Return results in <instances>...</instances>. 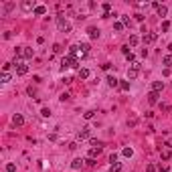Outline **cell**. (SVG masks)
I'll return each instance as SVG.
<instances>
[{
	"label": "cell",
	"mask_w": 172,
	"mask_h": 172,
	"mask_svg": "<svg viewBox=\"0 0 172 172\" xmlns=\"http://www.w3.org/2000/svg\"><path fill=\"white\" fill-rule=\"evenodd\" d=\"M77 75H79V79H87L89 77V69H79Z\"/></svg>",
	"instance_id": "19"
},
{
	"label": "cell",
	"mask_w": 172,
	"mask_h": 172,
	"mask_svg": "<svg viewBox=\"0 0 172 172\" xmlns=\"http://www.w3.org/2000/svg\"><path fill=\"white\" fill-rule=\"evenodd\" d=\"M110 162L116 164V162H118V154H112V156H110Z\"/></svg>",
	"instance_id": "40"
},
{
	"label": "cell",
	"mask_w": 172,
	"mask_h": 172,
	"mask_svg": "<svg viewBox=\"0 0 172 172\" xmlns=\"http://www.w3.org/2000/svg\"><path fill=\"white\" fill-rule=\"evenodd\" d=\"M107 85H110V87H120V79L118 77H114V75H107Z\"/></svg>",
	"instance_id": "8"
},
{
	"label": "cell",
	"mask_w": 172,
	"mask_h": 172,
	"mask_svg": "<svg viewBox=\"0 0 172 172\" xmlns=\"http://www.w3.org/2000/svg\"><path fill=\"white\" fill-rule=\"evenodd\" d=\"M91 148H103V142H99V140H91Z\"/></svg>",
	"instance_id": "30"
},
{
	"label": "cell",
	"mask_w": 172,
	"mask_h": 172,
	"mask_svg": "<svg viewBox=\"0 0 172 172\" xmlns=\"http://www.w3.org/2000/svg\"><path fill=\"white\" fill-rule=\"evenodd\" d=\"M43 116H45V118H49L51 116V112H49V107H43V112H41Z\"/></svg>",
	"instance_id": "37"
},
{
	"label": "cell",
	"mask_w": 172,
	"mask_h": 172,
	"mask_svg": "<svg viewBox=\"0 0 172 172\" xmlns=\"http://www.w3.org/2000/svg\"><path fill=\"white\" fill-rule=\"evenodd\" d=\"M29 73V65H25V63H16V75H27Z\"/></svg>",
	"instance_id": "5"
},
{
	"label": "cell",
	"mask_w": 172,
	"mask_h": 172,
	"mask_svg": "<svg viewBox=\"0 0 172 172\" xmlns=\"http://www.w3.org/2000/svg\"><path fill=\"white\" fill-rule=\"evenodd\" d=\"M45 12H47V8H45V6H37V8H35V14H37V16H43Z\"/></svg>",
	"instance_id": "22"
},
{
	"label": "cell",
	"mask_w": 172,
	"mask_h": 172,
	"mask_svg": "<svg viewBox=\"0 0 172 172\" xmlns=\"http://www.w3.org/2000/svg\"><path fill=\"white\" fill-rule=\"evenodd\" d=\"M122 53H124V55L128 57V55H130L132 51H130V47H128V45H124V47H122Z\"/></svg>",
	"instance_id": "35"
},
{
	"label": "cell",
	"mask_w": 172,
	"mask_h": 172,
	"mask_svg": "<svg viewBox=\"0 0 172 172\" xmlns=\"http://www.w3.org/2000/svg\"><path fill=\"white\" fill-rule=\"evenodd\" d=\"M101 8H103V18H110V16H112V4H110V2H103Z\"/></svg>",
	"instance_id": "11"
},
{
	"label": "cell",
	"mask_w": 172,
	"mask_h": 172,
	"mask_svg": "<svg viewBox=\"0 0 172 172\" xmlns=\"http://www.w3.org/2000/svg\"><path fill=\"white\" fill-rule=\"evenodd\" d=\"M114 29H116L118 33H122V31H124L126 27H124V23H122V20H118V23H114Z\"/></svg>",
	"instance_id": "25"
},
{
	"label": "cell",
	"mask_w": 172,
	"mask_h": 172,
	"mask_svg": "<svg viewBox=\"0 0 172 172\" xmlns=\"http://www.w3.org/2000/svg\"><path fill=\"white\" fill-rule=\"evenodd\" d=\"M0 79H2V83H8V81L12 79V75H10L8 71H2V77H0Z\"/></svg>",
	"instance_id": "21"
},
{
	"label": "cell",
	"mask_w": 172,
	"mask_h": 172,
	"mask_svg": "<svg viewBox=\"0 0 172 172\" xmlns=\"http://www.w3.org/2000/svg\"><path fill=\"white\" fill-rule=\"evenodd\" d=\"M138 43H140V37H136V35H132V37H130V45H132V47H136Z\"/></svg>",
	"instance_id": "27"
},
{
	"label": "cell",
	"mask_w": 172,
	"mask_h": 172,
	"mask_svg": "<svg viewBox=\"0 0 172 172\" xmlns=\"http://www.w3.org/2000/svg\"><path fill=\"white\" fill-rule=\"evenodd\" d=\"M158 97H160V93H156V91H150V93H148V101L152 103V105L158 103Z\"/></svg>",
	"instance_id": "14"
},
{
	"label": "cell",
	"mask_w": 172,
	"mask_h": 172,
	"mask_svg": "<svg viewBox=\"0 0 172 172\" xmlns=\"http://www.w3.org/2000/svg\"><path fill=\"white\" fill-rule=\"evenodd\" d=\"M101 154V150L99 148H91L89 150V154H87V158H93V160H97V156Z\"/></svg>",
	"instance_id": "15"
},
{
	"label": "cell",
	"mask_w": 172,
	"mask_h": 172,
	"mask_svg": "<svg viewBox=\"0 0 172 172\" xmlns=\"http://www.w3.org/2000/svg\"><path fill=\"white\" fill-rule=\"evenodd\" d=\"M85 162H87L89 166H95V164H97V160H93V158H87V160H85Z\"/></svg>",
	"instance_id": "39"
},
{
	"label": "cell",
	"mask_w": 172,
	"mask_h": 172,
	"mask_svg": "<svg viewBox=\"0 0 172 172\" xmlns=\"http://www.w3.org/2000/svg\"><path fill=\"white\" fill-rule=\"evenodd\" d=\"M27 91H29V95H31V97H35V95H37V89L33 87V85H29V89H27Z\"/></svg>",
	"instance_id": "34"
},
{
	"label": "cell",
	"mask_w": 172,
	"mask_h": 172,
	"mask_svg": "<svg viewBox=\"0 0 172 172\" xmlns=\"http://www.w3.org/2000/svg\"><path fill=\"white\" fill-rule=\"evenodd\" d=\"M166 148L162 150V160H170L172 158V150H170V144H164Z\"/></svg>",
	"instance_id": "10"
},
{
	"label": "cell",
	"mask_w": 172,
	"mask_h": 172,
	"mask_svg": "<svg viewBox=\"0 0 172 172\" xmlns=\"http://www.w3.org/2000/svg\"><path fill=\"white\" fill-rule=\"evenodd\" d=\"M69 67H75V69H79V59H75V57H63V61H61V71H65V69H69Z\"/></svg>",
	"instance_id": "1"
},
{
	"label": "cell",
	"mask_w": 172,
	"mask_h": 172,
	"mask_svg": "<svg viewBox=\"0 0 172 172\" xmlns=\"http://www.w3.org/2000/svg\"><path fill=\"white\" fill-rule=\"evenodd\" d=\"M126 59H128V61H130V63H136V57H134V55H132V53H130V55H128V57H126Z\"/></svg>",
	"instance_id": "42"
},
{
	"label": "cell",
	"mask_w": 172,
	"mask_h": 172,
	"mask_svg": "<svg viewBox=\"0 0 172 172\" xmlns=\"http://www.w3.org/2000/svg\"><path fill=\"white\" fill-rule=\"evenodd\" d=\"M63 51V47L59 45V43H55V45H53V53H61Z\"/></svg>",
	"instance_id": "33"
},
{
	"label": "cell",
	"mask_w": 172,
	"mask_h": 172,
	"mask_svg": "<svg viewBox=\"0 0 172 172\" xmlns=\"http://www.w3.org/2000/svg\"><path fill=\"white\" fill-rule=\"evenodd\" d=\"M57 27L61 33H71V25H69V20L67 18H63V16H57Z\"/></svg>",
	"instance_id": "2"
},
{
	"label": "cell",
	"mask_w": 172,
	"mask_h": 172,
	"mask_svg": "<svg viewBox=\"0 0 172 172\" xmlns=\"http://www.w3.org/2000/svg\"><path fill=\"white\" fill-rule=\"evenodd\" d=\"M134 18L138 20V23H142V20H144V14H140V12H138V14H134Z\"/></svg>",
	"instance_id": "38"
},
{
	"label": "cell",
	"mask_w": 172,
	"mask_h": 172,
	"mask_svg": "<svg viewBox=\"0 0 172 172\" xmlns=\"http://www.w3.org/2000/svg\"><path fill=\"white\" fill-rule=\"evenodd\" d=\"M162 63H164L166 67H170V65H172V55H166V57L162 59Z\"/></svg>",
	"instance_id": "28"
},
{
	"label": "cell",
	"mask_w": 172,
	"mask_h": 172,
	"mask_svg": "<svg viewBox=\"0 0 172 172\" xmlns=\"http://www.w3.org/2000/svg\"><path fill=\"white\" fill-rule=\"evenodd\" d=\"M89 138V128H81L77 132V140H87Z\"/></svg>",
	"instance_id": "7"
},
{
	"label": "cell",
	"mask_w": 172,
	"mask_h": 172,
	"mask_svg": "<svg viewBox=\"0 0 172 172\" xmlns=\"http://www.w3.org/2000/svg\"><path fill=\"white\" fill-rule=\"evenodd\" d=\"M122 23H124V27H130L132 20H130V16H128V14H122Z\"/></svg>",
	"instance_id": "29"
},
{
	"label": "cell",
	"mask_w": 172,
	"mask_h": 172,
	"mask_svg": "<svg viewBox=\"0 0 172 172\" xmlns=\"http://www.w3.org/2000/svg\"><path fill=\"white\" fill-rule=\"evenodd\" d=\"M170 118H172V112H170Z\"/></svg>",
	"instance_id": "47"
},
{
	"label": "cell",
	"mask_w": 172,
	"mask_h": 172,
	"mask_svg": "<svg viewBox=\"0 0 172 172\" xmlns=\"http://www.w3.org/2000/svg\"><path fill=\"white\" fill-rule=\"evenodd\" d=\"M77 148H79L77 142H71V144H69V150H77Z\"/></svg>",
	"instance_id": "44"
},
{
	"label": "cell",
	"mask_w": 172,
	"mask_h": 172,
	"mask_svg": "<svg viewBox=\"0 0 172 172\" xmlns=\"http://www.w3.org/2000/svg\"><path fill=\"white\" fill-rule=\"evenodd\" d=\"M12 124H14L16 128H20V126H25V118L20 116V114H14V116H12Z\"/></svg>",
	"instance_id": "6"
},
{
	"label": "cell",
	"mask_w": 172,
	"mask_h": 172,
	"mask_svg": "<svg viewBox=\"0 0 172 172\" xmlns=\"http://www.w3.org/2000/svg\"><path fill=\"white\" fill-rule=\"evenodd\" d=\"M140 75V63L136 61V63H132V67L128 69V79H136Z\"/></svg>",
	"instance_id": "3"
},
{
	"label": "cell",
	"mask_w": 172,
	"mask_h": 172,
	"mask_svg": "<svg viewBox=\"0 0 172 172\" xmlns=\"http://www.w3.org/2000/svg\"><path fill=\"white\" fill-rule=\"evenodd\" d=\"M170 29V23H168V20H164V23H162V33H166Z\"/></svg>",
	"instance_id": "36"
},
{
	"label": "cell",
	"mask_w": 172,
	"mask_h": 172,
	"mask_svg": "<svg viewBox=\"0 0 172 172\" xmlns=\"http://www.w3.org/2000/svg\"><path fill=\"white\" fill-rule=\"evenodd\" d=\"M120 89L122 91H128V89H130V81H120Z\"/></svg>",
	"instance_id": "24"
},
{
	"label": "cell",
	"mask_w": 172,
	"mask_h": 172,
	"mask_svg": "<svg viewBox=\"0 0 172 172\" xmlns=\"http://www.w3.org/2000/svg\"><path fill=\"white\" fill-rule=\"evenodd\" d=\"M146 170H148V172H156V166H154V164H148Z\"/></svg>",
	"instance_id": "41"
},
{
	"label": "cell",
	"mask_w": 172,
	"mask_h": 172,
	"mask_svg": "<svg viewBox=\"0 0 172 172\" xmlns=\"http://www.w3.org/2000/svg\"><path fill=\"white\" fill-rule=\"evenodd\" d=\"M120 170H122V164L120 162H116V164L110 166V172H120Z\"/></svg>",
	"instance_id": "26"
},
{
	"label": "cell",
	"mask_w": 172,
	"mask_h": 172,
	"mask_svg": "<svg viewBox=\"0 0 172 172\" xmlns=\"http://www.w3.org/2000/svg\"><path fill=\"white\" fill-rule=\"evenodd\" d=\"M83 164H85V160H83V158H75V160L71 162V168H73V170H81V168H83Z\"/></svg>",
	"instance_id": "9"
},
{
	"label": "cell",
	"mask_w": 172,
	"mask_h": 172,
	"mask_svg": "<svg viewBox=\"0 0 172 172\" xmlns=\"http://www.w3.org/2000/svg\"><path fill=\"white\" fill-rule=\"evenodd\" d=\"M69 97H71V95H69V93H63V95H61V101H67V99H69Z\"/></svg>",
	"instance_id": "46"
},
{
	"label": "cell",
	"mask_w": 172,
	"mask_h": 172,
	"mask_svg": "<svg viewBox=\"0 0 172 172\" xmlns=\"http://www.w3.org/2000/svg\"><path fill=\"white\" fill-rule=\"evenodd\" d=\"M79 49H81V51H83V53H85V55H87V53H89V49H91V47H89V45H87V43H83V45H79Z\"/></svg>",
	"instance_id": "31"
},
{
	"label": "cell",
	"mask_w": 172,
	"mask_h": 172,
	"mask_svg": "<svg viewBox=\"0 0 172 172\" xmlns=\"http://www.w3.org/2000/svg\"><path fill=\"white\" fill-rule=\"evenodd\" d=\"M23 8H25V10H35L37 6H35V2H31V0H25V2H23Z\"/></svg>",
	"instance_id": "17"
},
{
	"label": "cell",
	"mask_w": 172,
	"mask_h": 172,
	"mask_svg": "<svg viewBox=\"0 0 172 172\" xmlns=\"http://www.w3.org/2000/svg\"><path fill=\"white\" fill-rule=\"evenodd\" d=\"M95 114H97L95 110H89V112H85V114H83V118H85V120H93V118H95Z\"/></svg>",
	"instance_id": "20"
},
{
	"label": "cell",
	"mask_w": 172,
	"mask_h": 172,
	"mask_svg": "<svg viewBox=\"0 0 172 172\" xmlns=\"http://www.w3.org/2000/svg\"><path fill=\"white\" fill-rule=\"evenodd\" d=\"M23 57H25V59H33V57H35V51H33L31 47H23Z\"/></svg>",
	"instance_id": "12"
},
{
	"label": "cell",
	"mask_w": 172,
	"mask_h": 172,
	"mask_svg": "<svg viewBox=\"0 0 172 172\" xmlns=\"http://www.w3.org/2000/svg\"><path fill=\"white\" fill-rule=\"evenodd\" d=\"M122 154H124L126 158H132V156H134V150H132V148H124V152H122Z\"/></svg>",
	"instance_id": "23"
},
{
	"label": "cell",
	"mask_w": 172,
	"mask_h": 172,
	"mask_svg": "<svg viewBox=\"0 0 172 172\" xmlns=\"http://www.w3.org/2000/svg\"><path fill=\"white\" fill-rule=\"evenodd\" d=\"M162 89H164V81H154V83H152V91L160 93Z\"/></svg>",
	"instance_id": "13"
},
{
	"label": "cell",
	"mask_w": 172,
	"mask_h": 172,
	"mask_svg": "<svg viewBox=\"0 0 172 172\" xmlns=\"http://www.w3.org/2000/svg\"><path fill=\"white\" fill-rule=\"evenodd\" d=\"M138 124V120L136 118H132V120H128V126H136Z\"/></svg>",
	"instance_id": "43"
},
{
	"label": "cell",
	"mask_w": 172,
	"mask_h": 172,
	"mask_svg": "<svg viewBox=\"0 0 172 172\" xmlns=\"http://www.w3.org/2000/svg\"><path fill=\"white\" fill-rule=\"evenodd\" d=\"M6 172H16V166H14L12 162H8V164H6Z\"/></svg>",
	"instance_id": "32"
},
{
	"label": "cell",
	"mask_w": 172,
	"mask_h": 172,
	"mask_svg": "<svg viewBox=\"0 0 172 172\" xmlns=\"http://www.w3.org/2000/svg\"><path fill=\"white\" fill-rule=\"evenodd\" d=\"M156 10H158V16H166L168 14V6H164V4H160Z\"/></svg>",
	"instance_id": "18"
},
{
	"label": "cell",
	"mask_w": 172,
	"mask_h": 172,
	"mask_svg": "<svg viewBox=\"0 0 172 172\" xmlns=\"http://www.w3.org/2000/svg\"><path fill=\"white\" fill-rule=\"evenodd\" d=\"M156 39H158L156 33H146L144 35V45H152V43H156Z\"/></svg>",
	"instance_id": "4"
},
{
	"label": "cell",
	"mask_w": 172,
	"mask_h": 172,
	"mask_svg": "<svg viewBox=\"0 0 172 172\" xmlns=\"http://www.w3.org/2000/svg\"><path fill=\"white\" fill-rule=\"evenodd\" d=\"M160 172H168V164H160Z\"/></svg>",
	"instance_id": "45"
},
{
	"label": "cell",
	"mask_w": 172,
	"mask_h": 172,
	"mask_svg": "<svg viewBox=\"0 0 172 172\" xmlns=\"http://www.w3.org/2000/svg\"><path fill=\"white\" fill-rule=\"evenodd\" d=\"M87 33H89V37H91V39H99V29L89 27V29H87Z\"/></svg>",
	"instance_id": "16"
}]
</instances>
